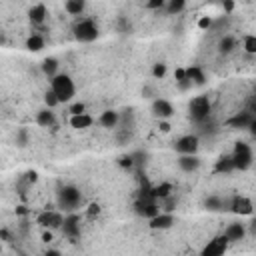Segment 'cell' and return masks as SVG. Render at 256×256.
<instances>
[{"label":"cell","instance_id":"obj_1","mask_svg":"<svg viewBox=\"0 0 256 256\" xmlns=\"http://www.w3.org/2000/svg\"><path fill=\"white\" fill-rule=\"evenodd\" d=\"M50 88L56 92V96H58L60 104L70 102V100L74 98V94H76L74 80H72L68 74H62V72H58L54 78H50Z\"/></svg>","mask_w":256,"mask_h":256},{"label":"cell","instance_id":"obj_2","mask_svg":"<svg viewBox=\"0 0 256 256\" xmlns=\"http://www.w3.org/2000/svg\"><path fill=\"white\" fill-rule=\"evenodd\" d=\"M80 202H82V194L76 186H62L58 190V206L64 212H76Z\"/></svg>","mask_w":256,"mask_h":256},{"label":"cell","instance_id":"obj_3","mask_svg":"<svg viewBox=\"0 0 256 256\" xmlns=\"http://www.w3.org/2000/svg\"><path fill=\"white\" fill-rule=\"evenodd\" d=\"M252 148L246 144V142H238L234 146V152H232V162H234V170H248L252 166Z\"/></svg>","mask_w":256,"mask_h":256},{"label":"cell","instance_id":"obj_4","mask_svg":"<svg viewBox=\"0 0 256 256\" xmlns=\"http://www.w3.org/2000/svg\"><path fill=\"white\" fill-rule=\"evenodd\" d=\"M74 38L78 42H86V44L88 42H94L98 38V26L94 24V20L84 18V20L76 22V26H74Z\"/></svg>","mask_w":256,"mask_h":256},{"label":"cell","instance_id":"obj_5","mask_svg":"<svg viewBox=\"0 0 256 256\" xmlns=\"http://www.w3.org/2000/svg\"><path fill=\"white\" fill-rule=\"evenodd\" d=\"M188 110H190V118L194 122H204L210 116V98L208 96L192 98L190 104H188Z\"/></svg>","mask_w":256,"mask_h":256},{"label":"cell","instance_id":"obj_6","mask_svg":"<svg viewBox=\"0 0 256 256\" xmlns=\"http://www.w3.org/2000/svg\"><path fill=\"white\" fill-rule=\"evenodd\" d=\"M64 218H66V216H64L62 212H58V210H44V212H40V214L36 216V222H38L42 228L58 230V228H62Z\"/></svg>","mask_w":256,"mask_h":256},{"label":"cell","instance_id":"obj_7","mask_svg":"<svg viewBox=\"0 0 256 256\" xmlns=\"http://www.w3.org/2000/svg\"><path fill=\"white\" fill-rule=\"evenodd\" d=\"M232 214H236V216H252L254 214V210H256V206H254V202L248 198V196H234L232 200H230V208H228Z\"/></svg>","mask_w":256,"mask_h":256},{"label":"cell","instance_id":"obj_8","mask_svg":"<svg viewBox=\"0 0 256 256\" xmlns=\"http://www.w3.org/2000/svg\"><path fill=\"white\" fill-rule=\"evenodd\" d=\"M174 148H176L178 154H196L198 148H200V140H198L196 134H184L176 140Z\"/></svg>","mask_w":256,"mask_h":256},{"label":"cell","instance_id":"obj_9","mask_svg":"<svg viewBox=\"0 0 256 256\" xmlns=\"http://www.w3.org/2000/svg\"><path fill=\"white\" fill-rule=\"evenodd\" d=\"M228 244L230 240L226 238V234H220L216 238H212L204 248H202V256H220L228 250Z\"/></svg>","mask_w":256,"mask_h":256},{"label":"cell","instance_id":"obj_10","mask_svg":"<svg viewBox=\"0 0 256 256\" xmlns=\"http://www.w3.org/2000/svg\"><path fill=\"white\" fill-rule=\"evenodd\" d=\"M152 114H154L158 120H168V118H172V114H174V106H172L166 98H156V100L152 102Z\"/></svg>","mask_w":256,"mask_h":256},{"label":"cell","instance_id":"obj_11","mask_svg":"<svg viewBox=\"0 0 256 256\" xmlns=\"http://www.w3.org/2000/svg\"><path fill=\"white\" fill-rule=\"evenodd\" d=\"M62 232L68 236V238H76L80 234V216L76 212H68L66 218H64V224H62Z\"/></svg>","mask_w":256,"mask_h":256},{"label":"cell","instance_id":"obj_12","mask_svg":"<svg viewBox=\"0 0 256 256\" xmlns=\"http://www.w3.org/2000/svg\"><path fill=\"white\" fill-rule=\"evenodd\" d=\"M174 224V214L172 212H160V214H156L154 218H150V228L152 230H168L170 226Z\"/></svg>","mask_w":256,"mask_h":256},{"label":"cell","instance_id":"obj_13","mask_svg":"<svg viewBox=\"0 0 256 256\" xmlns=\"http://www.w3.org/2000/svg\"><path fill=\"white\" fill-rule=\"evenodd\" d=\"M224 234L230 242H240L244 236H246V226L242 222H230L226 228H224Z\"/></svg>","mask_w":256,"mask_h":256},{"label":"cell","instance_id":"obj_14","mask_svg":"<svg viewBox=\"0 0 256 256\" xmlns=\"http://www.w3.org/2000/svg\"><path fill=\"white\" fill-rule=\"evenodd\" d=\"M54 108H44V110H40L38 114H36V124L40 126V128H54L56 126V112H52Z\"/></svg>","mask_w":256,"mask_h":256},{"label":"cell","instance_id":"obj_15","mask_svg":"<svg viewBox=\"0 0 256 256\" xmlns=\"http://www.w3.org/2000/svg\"><path fill=\"white\" fill-rule=\"evenodd\" d=\"M68 122H70V126L74 130H86V128H90L94 124V118L88 112H82V114H70Z\"/></svg>","mask_w":256,"mask_h":256},{"label":"cell","instance_id":"obj_16","mask_svg":"<svg viewBox=\"0 0 256 256\" xmlns=\"http://www.w3.org/2000/svg\"><path fill=\"white\" fill-rule=\"evenodd\" d=\"M178 166L182 172H196L200 168V158L196 154H180Z\"/></svg>","mask_w":256,"mask_h":256},{"label":"cell","instance_id":"obj_17","mask_svg":"<svg viewBox=\"0 0 256 256\" xmlns=\"http://www.w3.org/2000/svg\"><path fill=\"white\" fill-rule=\"evenodd\" d=\"M46 16H48V10H46V4H42V2L34 4V6L28 10V18H30V22H32V24H36V26L44 24Z\"/></svg>","mask_w":256,"mask_h":256},{"label":"cell","instance_id":"obj_18","mask_svg":"<svg viewBox=\"0 0 256 256\" xmlns=\"http://www.w3.org/2000/svg\"><path fill=\"white\" fill-rule=\"evenodd\" d=\"M118 122H120V112H116V110H104L98 118V124L102 128H116Z\"/></svg>","mask_w":256,"mask_h":256},{"label":"cell","instance_id":"obj_19","mask_svg":"<svg viewBox=\"0 0 256 256\" xmlns=\"http://www.w3.org/2000/svg\"><path fill=\"white\" fill-rule=\"evenodd\" d=\"M252 118H254V114L252 112H238L236 116H232L230 120H228V126H232V128H248L250 126V122H252Z\"/></svg>","mask_w":256,"mask_h":256},{"label":"cell","instance_id":"obj_20","mask_svg":"<svg viewBox=\"0 0 256 256\" xmlns=\"http://www.w3.org/2000/svg\"><path fill=\"white\" fill-rule=\"evenodd\" d=\"M44 46H46V40H44L42 34H30V36L26 38V48H28L30 52H40Z\"/></svg>","mask_w":256,"mask_h":256},{"label":"cell","instance_id":"obj_21","mask_svg":"<svg viewBox=\"0 0 256 256\" xmlns=\"http://www.w3.org/2000/svg\"><path fill=\"white\" fill-rule=\"evenodd\" d=\"M58 66H60L58 60L50 56V58H44V60H42V66H40V68H42L44 76H48V80H50V78H54V76L58 74Z\"/></svg>","mask_w":256,"mask_h":256},{"label":"cell","instance_id":"obj_22","mask_svg":"<svg viewBox=\"0 0 256 256\" xmlns=\"http://www.w3.org/2000/svg\"><path fill=\"white\" fill-rule=\"evenodd\" d=\"M150 190H152V196H154L156 200H164V198L172 196L174 186H172L170 182H162V184H158V186H154V188H150Z\"/></svg>","mask_w":256,"mask_h":256},{"label":"cell","instance_id":"obj_23","mask_svg":"<svg viewBox=\"0 0 256 256\" xmlns=\"http://www.w3.org/2000/svg\"><path fill=\"white\" fill-rule=\"evenodd\" d=\"M86 8V0H66L64 2V10L70 14V16H80Z\"/></svg>","mask_w":256,"mask_h":256},{"label":"cell","instance_id":"obj_24","mask_svg":"<svg viewBox=\"0 0 256 256\" xmlns=\"http://www.w3.org/2000/svg\"><path fill=\"white\" fill-rule=\"evenodd\" d=\"M186 70H188V78L192 80V84L202 86V84L206 82V76H204V72H202L200 66H190V68H186Z\"/></svg>","mask_w":256,"mask_h":256},{"label":"cell","instance_id":"obj_25","mask_svg":"<svg viewBox=\"0 0 256 256\" xmlns=\"http://www.w3.org/2000/svg\"><path fill=\"white\" fill-rule=\"evenodd\" d=\"M234 170V162H232V154L230 156H222L216 160L214 172H232Z\"/></svg>","mask_w":256,"mask_h":256},{"label":"cell","instance_id":"obj_26","mask_svg":"<svg viewBox=\"0 0 256 256\" xmlns=\"http://www.w3.org/2000/svg\"><path fill=\"white\" fill-rule=\"evenodd\" d=\"M166 14L174 16V14H180L184 8H186V0H166Z\"/></svg>","mask_w":256,"mask_h":256},{"label":"cell","instance_id":"obj_27","mask_svg":"<svg viewBox=\"0 0 256 256\" xmlns=\"http://www.w3.org/2000/svg\"><path fill=\"white\" fill-rule=\"evenodd\" d=\"M242 48H244V52L246 54H256V34H246L244 38H242Z\"/></svg>","mask_w":256,"mask_h":256},{"label":"cell","instance_id":"obj_28","mask_svg":"<svg viewBox=\"0 0 256 256\" xmlns=\"http://www.w3.org/2000/svg\"><path fill=\"white\" fill-rule=\"evenodd\" d=\"M220 52H224V54H228V52H232V48L236 46V38L234 36H230V34H226V36H222V40H220Z\"/></svg>","mask_w":256,"mask_h":256},{"label":"cell","instance_id":"obj_29","mask_svg":"<svg viewBox=\"0 0 256 256\" xmlns=\"http://www.w3.org/2000/svg\"><path fill=\"white\" fill-rule=\"evenodd\" d=\"M166 72H168V66H166L164 62H156V64H152V76H154L156 80H162V78L166 76Z\"/></svg>","mask_w":256,"mask_h":256},{"label":"cell","instance_id":"obj_30","mask_svg":"<svg viewBox=\"0 0 256 256\" xmlns=\"http://www.w3.org/2000/svg\"><path fill=\"white\" fill-rule=\"evenodd\" d=\"M44 104H46L48 108H56V106H60V100H58V96H56V92H54L52 88L44 94Z\"/></svg>","mask_w":256,"mask_h":256},{"label":"cell","instance_id":"obj_31","mask_svg":"<svg viewBox=\"0 0 256 256\" xmlns=\"http://www.w3.org/2000/svg\"><path fill=\"white\" fill-rule=\"evenodd\" d=\"M100 212H102L100 204H98V202H90L88 208H86V218H88V220H96V218L100 216Z\"/></svg>","mask_w":256,"mask_h":256},{"label":"cell","instance_id":"obj_32","mask_svg":"<svg viewBox=\"0 0 256 256\" xmlns=\"http://www.w3.org/2000/svg\"><path fill=\"white\" fill-rule=\"evenodd\" d=\"M206 206H208V210H222V208L226 206V202H222V200L216 198V196H210V198L206 200Z\"/></svg>","mask_w":256,"mask_h":256},{"label":"cell","instance_id":"obj_33","mask_svg":"<svg viewBox=\"0 0 256 256\" xmlns=\"http://www.w3.org/2000/svg\"><path fill=\"white\" fill-rule=\"evenodd\" d=\"M118 164H120L124 170H132V168H134V156H130V154H128V156H120V158H118Z\"/></svg>","mask_w":256,"mask_h":256},{"label":"cell","instance_id":"obj_34","mask_svg":"<svg viewBox=\"0 0 256 256\" xmlns=\"http://www.w3.org/2000/svg\"><path fill=\"white\" fill-rule=\"evenodd\" d=\"M174 80H176V82H182V80H190V78H188V70H186V68H182V66L174 68Z\"/></svg>","mask_w":256,"mask_h":256},{"label":"cell","instance_id":"obj_35","mask_svg":"<svg viewBox=\"0 0 256 256\" xmlns=\"http://www.w3.org/2000/svg\"><path fill=\"white\" fill-rule=\"evenodd\" d=\"M212 24H214V22H212L210 16H200V18H198V28H200V30H210Z\"/></svg>","mask_w":256,"mask_h":256},{"label":"cell","instance_id":"obj_36","mask_svg":"<svg viewBox=\"0 0 256 256\" xmlns=\"http://www.w3.org/2000/svg\"><path fill=\"white\" fill-rule=\"evenodd\" d=\"M68 112L70 114H82V112H86V104L84 102H74V104H70Z\"/></svg>","mask_w":256,"mask_h":256},{"label":"cell","instance_id":"obj_37","mask_svg":"<svg viewBox=\"0 0 256 256\" xmlns=\"http://www.w3.org/2000/svg\"><path fill=\"white\" fill-rule=\"evenodd\" d=\"M164 6H166V0H146L148 10H158V8H164Z\"/></svg>","mask_w":256,"mask_h":256},{"label":"cell","instance_id":"obj_38","mask_svg":"<svg viewBox=\"0 0 256 256\" xmlns=\"http://www.w3.org/2000/svg\"><path fill=\"white\" fill-rule=\"evenodd\" d=\"M158 130L160 132H170V124H168V120H158Z\"/></svg>","mask_w":256,"mask_h":256},{"label":"cell","instance_id":"obj_39","mask_svg":"<svg viewBox=\"0 0 256 256\" xmlns=\"http://www.w3.org/2000/svg\"><path fill=\"white\" fill-rule=\"evenodd\" d=\"M52 240H54V236H52V230H50V228H48V230H44V232H42V242L50 244Z\"/></svg>","mask_w":256,"mask_h":256},{"label":"cell","instance_id":"obj_40","mask_svg":"<svg viewBox=\"0 0 256 256\" xmlns=\"http://www.w3.org/2000/svg\"><path fill=\"white\" fill-rule=\"evenodd\" d=\"M248 130H250V134L256 138V116L252 118V122H250V126H248Z\"/></svg>","mask_w":256,"mask_h":256},{"label":"cell","instance_id":"obj_41","mask_svg":"<svg viewBox=\"0 0 256 256\" xmlns=\"http://www.w3.org/2000/svg\"><path fill=\"white\" fill-rule=\"evenodd\" d=\"M248 230H250V232H252V234L256 236V216H254V218L250 220V224H248Z\"/></svg>","mask_w":256,"mask_h":256},{"label":"cell","instance_id":"obj_42","mask_svg":"<svg viewBox=\"0 0 256 256\" xmlns=\"http://www.w3.org/2000/svg\"><path fill=\"white\" fill-rule=\"evenodd\" d=\"M18 140H20V146H24V144H26V132H24V130H20Z\"/></svg>","mask_w":256,"mask_h":256},{"label":"cell","instance_id":"obj_43","mask_svg":"<svg viewBox=\"0 0 256 256\" xmlns=\"http://www.w3.org/2000/svg\"><path fill=\"white\" fill-rule=\"evenodd\" d=\"M26 176H28V182H36L38 180V174L36 172H28Z\"/></svg>","mask_w":256,"mask_h":256},{"label":"cell","instance_id":"obj_44","mask_svg":"<svg viewBox=\"0 0 256 256\" xmlns=\"http://www.w3.org/2000/svg\"><path fill=\"white\" fill-rule=\"evenodd\" d=\"M224 8H226V10L230 12V10L234 8V4H232V0H224Z\"/></svg>","mask_w":256,"mask_h":256},{"label":"cell","instance_id":"obj_45","mask_svg":"<svg viewBox=\"0 0 256 256\" xmlns=\"http://www.w3.org/2000/svg\"><path fill=\"white\" fill-rule=\"evenodd\" d=\"M16 212H18V214H26V208H24V206H18V210H16Z\"/></svg>","mask_w":256,"mask_h":256}]
</instances>
